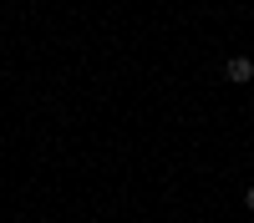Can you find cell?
<instances>
[{"mask_svg": "<svg viewBox=\"0 0 254 223\" xmlns=\"http://www.w3.org/2000/svg\"><path fill=\"white\" fill-rule=\"evenodd\" d=\"M224 76L234 81V87H249V81H254V56H229L224 61Z\"/></svg>", "mask_w": 254, "mask_h": 223, "instance_id": "1", "label": "cell"}, {"mask_svg": "<svg viewBox=\"0 0 254 223\" xmlns=\"http://www.w3.org/2000/svg\"><path fill=\"white\" fill-rule=\"evenodd\" d=\"M244 208L254 213V182H244Z\"/></svg>", "mask_w": 254, "mask_h": 223, "instance_id": "2", "label": "cell"}]
</instances>
